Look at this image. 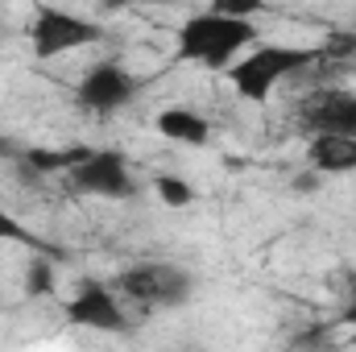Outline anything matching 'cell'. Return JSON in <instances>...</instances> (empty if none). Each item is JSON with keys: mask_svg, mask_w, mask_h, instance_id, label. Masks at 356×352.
Returning <instances> with one entry per match:
<instances>
[{"mask_svg": "<svg viewBox=\"0 0 356 352\" xmlns=\"http://www.w3.org/2000/svg\"><path fill=\"white\" fill-rule=\"evenodd\" d=\"M154 129L166 137V141H178V145H203L211 137V125L207 116H199L195 108H162L154 116Z\"/></svg>", "mask_w": 356, "mask_h": 352, "instance_id": "30bf717a", "label": "cell"}, {"mask_svg": "<svg viewBox=\"0 0 356 352\" xmlns=\"http://www.w3.org/2000/svg\"><path fill=\"white\" fill-rule=\"evenodd\" d=\"M88 154L91 150H83V145H67V150H25V166L38 170V175H54V170H67L71 175Z\"/></svg>", "mask_w": 356, "mask_h": 352, "instance_id": "7c38bea8", "label": "cell"}, {"mask_svg": "<svg viewBox=\"0 0 356 352\" xmlns=\"http://www.w3.org/2000/svg\"><path fill=\"white\" fill-rule=\"evenodd\" d=\"M112 290L124 294V298H133V303H141V307H182L195 294V278L182 265L141 262V265H129L116 278Z\"/></svg>", "mask_w": 356, "mask_h": 352, "instance_id": "3957f363", "label": "cell"}, {"mask_svg": "<svg viewBox=\"0 0 356 352\" xmlns=\"http://www.w3.org/2000/svg\"><path fill=\"white\" fill-rule=\"evenodd\" d=\"M154 191H158V199L166 207H191L195 203V186L178 175H158L154 178Z\"/></svg>", "mask_w": 356, "mask_h": 352, "instance_id": "5bb4252c", "label": "cell"}, {"mask_svg": "<svg viewBox=\"0 0 356 352\" xmlns=\"http://www.w3.org/2000/svg\"><path fill=\"white\" fill-rule=\"evenodd\" d=\"M0 150H4V141H0Z\"/></svg>", "mask_w": 356, "mask_h": 352, "instance_id": "d6986e66", "label": "cell"}, {"mask_svg": "<svg viewBox=\"0 0 356 352\" xmlns=\"http://www.w3.org/2000/svg\"><path fill=\"white\" fill-rule=\"evenodd\" d=\"M104 42V25L79 17V13H67V8H38L33 13V25H29V46H33V58L50 63V58H63L71 50H83Z\"/></svg>", "mask_w": 356, "mask_h": 352, "instance_id": "277c9868", "label": "cell"}, {"mask_svg": "<svg viewBox=\"0 0 356 352\" xmlns=\"http://www.w3.org/2000/svg\"><path fill=\"white\" fill-rule=\"evenodd\" d=\"M0 241H17V245H25V249H33V253H54V245L50 241H42L38 232H29L13 211H4L0 207ZM58 257V253H54Z\"/></svg>", "mask_w": 356, "mask_h": 352, "instance_id": "4fadbf2b", "label": "cell"}, {"mask_svg": "<svg viewBox=\"0 0 356 352\" xmlns=\"http://www.w3.org/2000/svg\"><path fill=\"white\" fill-rule=\"evenodd\" d=\"M340 319L353 328V340H356V303H348V307H344V315H340Z\"/></svg>", "mask_w": 356, "mask_h": 352, "instance_id": "e0dca14e", "label": "cell"}, {"mask_svg": "<svg viewBox=\"0 0 356 352\" xmlns=\"http://www.w3.org/2000/svg\"><path fill=\"white\" fill-rule=\"evenodd\" d=\"M348 294H353V303H356V273L348 278Z\"/></svg>", "mask_w": 356, "mask_h": 352, "instance_id": "ac0fdd59", "label": "cell"}, {"mask_svg": "<svg viewBox=\"0 0 356 352\" xmlns=\"http://www.w3.org/2000/svg\"><path fill=\"white\" fill-rule=\"evenodd\" d=\"M307 166L315 175H353L356 170V137H311L307 145Z\"/></svg>", "mask_w": 356, "mask_h": 352, "instance_id": "9c48e42d", "label": "cell"}, {"mask_svg": "<svg viewBox=\"0 0 356 352\" xmlns=\"http://www.w3.org/2000/svg\"><path fill=\"white\" fill-rule=\"evenodd\" d=\"M63 319H67L71 328L112 332V336H124V332H129V315H124L116 290L104 286V282H95V278L79 282V290L63 303Z\"/></svg>", "mask_w": 356, "mask_h": 352, "instance_id": "5b68a950", "label": "cell"}, {"mask_svg": "<svg viewBox=\"0 0 356 352\" xmlns=\"http://www.w3.org/2000/svg\"><path fill=\"white\" fill-rule=\"evenodd\" d=\"M323 63V50H307V46H253L249 54H241L228 67V83L241 99L249 104H266L269 91L282 79L302 75L307 67Z\"/></svg>", "mask_w": 356, "mask_h": 352, "instance_id": "7a4b0ae2", "label": "cell"}, {"mask_svg": "<svg viewBox=\"0 0 356 352\" xmlns=\"http://www.w3.org/2000/svg\"><path fill=\"white\" fill-rule=\"evenodd\" d=\"M290 352H336V340H332V332L323 323H315V328H302L290 340Z\"/></svg>", "mask_w": 356, "mask_h": 352, "instance_id": "9a60e30c", "label": "cell"}, {"mask_svg": "<svg viewBox=\"0 0 356 352\" xmlns=\"http://www.w3.org/2000/svg\"><path fill=\"white\" fill-rule=\"evenodd\" d=\"M137 91H141V79L133 71H124L120 63H95L79 79L75 99H79V108H88L95 116H112V112L129 108L137 99Z\"/></svg>", "mask_w": 356, "mask_h": 352, "instance_id": "8992f818", "label": "cell"}, {"mask_svg": "<svg viewBox=\"0 0 356 352\" xmlns=\"http://www.w3.org/2000/svg\"><path fill=\"white\" fill-rule=\"evenodd\" d=\"M257 38H261L257 21H236V17L207 8V13H195L182 21L175 58L178 63H199L207 71H228L241 54H249V46Z\"/></svg>", "mask_w": 356, "mask_h": 352, "instance_id": "6da1fadb", "label": "cell"}, {"mask_svg": "<svg viewBox=\"0 0 356 352\" xmlns=\"http://www.w3.org/2000/svg\"><path fill=\"white\" fill-rule=\"evenodd\" d=\"M290 186H294V191H298V195H315V191H319V186H323V175H315V170H311V166H302V170H298V175L290 178Z\"/></svg>", "mask_w": 356, "mask_h": 352, "instance_id": "2e32d148", "label": "cell"}, {"mask_svg": "<svg viewBox=\"0 0 356 352\" xmlns=\"http://www.w3.org/2000/svg\"><path fill=\"white\" fill-rule=\"evenodd\" d=\"M54 290H58V257L33 253L25 265V294L29 298H54Z\"/></svg>", "mask_w": 356, "mask_h": 352, "instance_id": "8fae6325", "label": "cell"}, {"mask_svg": "<svg viewBox=\"0 0 356 352\" xmlns=\"http://www.w3.org/2000/svg\"><path fill=\"white\" fill-rule=\"evenodd\" d=\"M71 191L99 195V199H129V195H137V182H133L129 158L120 150H91L71 170Z\"/></svg>", "mask_w": 356, "mask_h": 352, "instance_id": "ba28073f", "label": "cell"}, {"mask_svg": "<svg viewBox=\"0 0 356 352\" xmlns=\"http://www.w3.org/2000/svg\"><path fill=\"white\" fill-rule=\"evenodd\" d=\"M298 125L315 137H356V95L344 88H311L298 104Z\"/></svg>", "mask_w": 356, "mask_h": 352, "instance_id": "52a82bcc", "label": "cell"}]
</instances>
